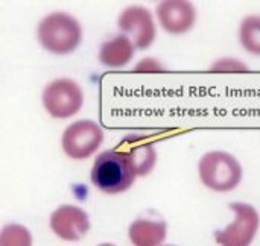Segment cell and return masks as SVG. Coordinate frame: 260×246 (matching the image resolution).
<instances>
[{
	"mask_svg": "<svg viewBox=\"0 0 260 246\" xmlns=\"http://www.w3.org/2000/svg\"><path fill=\"white\" fill-rule=\"evenodd\" d=\"M49 227L58 239L66 242H79L88 234L91 224L88 213L84 208L64 204L52 212Z\"/></svg>",
	"mask_w": 260,
	"mask_h": 246,
	"instance_id": "obj_8",
	"label": "cell"
},
{
	"mask_svg": "<svg viewBox=\"0 0 260 246\" xmlns=\"http://www.w3.org/2000/svg\"><path fill=\"white\" fill-rule=\"evenodd\" d=\"M104 143V129L90 119L76 120L69 125L61 135L64 154L76 161L90 158Z\"/></svg>",
	"mask_w": 260,
	"mask_h": 246,
	"instance_id": "obj_5",
	"label": "cell"
},
{
	"mask_svg": "<svg viewBox=\"0 0 260 246\" xmlns=\"http://www.w3.org/2000/svg\"><path fill=\"white\" fill-rule=\"evenodd\" d=\"M165 70H166L165 65L154 58H145V59L139 61L136 64V67L133 68V72H136V73H149V72L157 73V72H165Z\"/></svg>",
	"mask_w": 260,
	"mask_h": 246,
	"instance_id": "obj_16",
	"label": "cell"
},
{
	"mask_svg": "<svg viewBox=\"0 0 260 246\" xmlns=\"http://www.w3.org/2000/svg\"><path fill=\"white\" fill-rule=\"evenodd\" d=\"M117 27L120 29L122 35H126L136 49L140 50L149 49L157 37L152 12L142 5L126 6L117 18Z\"/></svg>",
	"mask_w": 260,
	"mask_h": 246,
	"instance_id": "obj_7",
	"label": "cell"
},
{
	"mask_svg": "<svg viewBox=\"0 0 260 246\" xmlns=\"http://www.w3.org/2000/svg\"><path fill=\"white\" fill-rule=\"evenodd\" d=\"M198 175L207 189L218 193H227L241 184L244 169L235 155L225 151H210L201 157Z\"/></svg>",
	"mask_w": 260,
	"mask_h": 246,
	"instance_id": "obj_3",
	"label": "cell"
},
{
	"mask_svg": "<svg viewBox=\"0 0 260 246\" xmlns=\"http://www.w3.org/2000/svg\"><path fill=\"white\" fill-rule=\"evenodd\" d=\"M37 40L49 53L69 55L82 43V27L72 14L56 11L41 18L37 26Z\"/></svg>",
	"mask_w": 260,
	"mask_h": 246,
	"instance_id": "obj_2",
	"label": "cell"
},
{
	"mask_svg": "<svg viewBox=\"0 0 260 246\" xmlns=\"http://www.w3.org/2000/svg\"><path fill=\"white\" fill-rule=\"evenodd\" d=\"M239 43L248 53L260 56V15H247L241 21Z\"/></svg>",
	"mask_w": 260,
	"mask_h": 246,
	"instance_id": "obj_13",
	"label": "cell"
},
{
	"mask_svg": "<svg viewBox=\"0 0 260 246\" xmlns=\"http://www.w3.org/2000/svg\"><path fill=\"white\" fill-rule=\"evenodd\" d=\"M90 180L102 193L119 195L128 192L134 186L137 172L126 152L111 149L101 152L94 158Z\"/></svg>",
	"mask_w": 260,
	"mask_h": 246,
	"instance_id": "obj_1",
	"label": "cell"
},
{
	"mask_svg": "<svg viewBox=\"0 0 260 246\" xmlns=\"http://www.w3.org/2000/svg\"><path fill=\"white\" fill-rule=\"evenodd\" d=\"M168 237V224L158 215H145L131 222L128 239L134 246H163Z\"/></svg>",
	"mask_w": 260,
	"mask_h": 246,
	"instance_id": "obj_10",
	"label": "cell"
},
{
	"mask_svg": "<svg viewBox=\"0 0 260 246\" xmlns=\"http://www.w3.org/2000/svg\"><path fill=\"white\" fill-rule=\"evenodd\" d=\"M163 246H177V245H163Z\"/></svg>",
	"mask_w": 260,
	"mask_h": 246,
	"instance_id": "obj_18",
	"label": "cell"
},
{
	"mask_svg": "<svg viewBox=\"0 0 260 246\" xmlns=\"http://www.w3.org/2000/svg\"><path fill=\"white\" fill-rule=\"evenodd\" d=\"M41 102L50 117L70 119L82 108L84 91L73 79L56 78L44 87Z\"/></svg>",
	"mask_w": 260,
	"mask_h": 246,
	"instance_id": "obj_4",
	"label": "cell"
},
{
	"mask_svg": "<svg viewBox=\"0 0 260 246\" xmlns=\"http://www.w3.org/2000/svg\"><path fill=\"white\" fill-rule=\"evenodd\" d=\"M248 65L244 61H239L236 58H221L215 61L210 67V72H221V73H236V72H248Z\"/></svg>",
	"mask_w": 260,
	"mask_h": 246,
	"instance_id": "obj_15",
	"label": "cell"
},
{
	"mask_svg": "<svg viewBox=\"0 0 260 246\" xmlns=\"http://www.w3.org/2000/svg\"><path fill=\"white\" fill-rule=\"evenodd\" d=\"M32 233L20 224H6L0 231V246H32Z\"/></svg>",
	"mask_w": 260,
	"mask_h": 246,
	"instance_id": "obj_14",
	"label": "cell"
},
{
	"mask_svg": "<svg viewBox=\"0 0 260 246\" xmlns=\"http://www.w3.org/2000/svg\"><path fill=\"white\" fill-rule=\"evenodd\" d=\"M98 246H116V245H113V243H101V245H98Z\"/></svg>",
	"mask_w": 260,
	"mask_h": 246,
	"instance_id": "obj_17",
	"label": "cell"
},
{
	"mask_svg": "<svg viewBox=\"0 0 260 246\" xmlns=\"http://www.w3.org/2000/svg\"><path fill=\"white\" fill-rule=\"evenodd\" d=\"M155 14L161 29L172 35L186 33L197 24V8L189 0H163Z\"/></svg>",
	"mask_w": 260,
	"mask_h": 246,
	"instance_id": "obj_9",
	"label": "cell"
},
{
	"mask_svg": "<svg viewBox=\"0 0 260 246\" xmlns=\"http://www.w3.org/2000/svg\"><path fill=\"white\" fill-rule=\"evenodd\" d=\"M136 46L126 35H117L101 44L99 61L108 68H120L131 62Z\"/></svg>",
	"mask_w": 260,
	"mask_h": 246,
	"instance_id": "obj_11",
	"label": "cell"
},
{
	"mask_svg": "<svg viewBox=\"0 0 260 246\" xmlns=\"http://www.w3.org/2000/svg\"><path fill=\"white\" fill-rule=\"evenodd\" d=\"M229 208L235 213V221L215 231V242L219 246H251L260 228L259 212L247 202H233Z\"/></svg>",
	"mask_w": 260,
	"mask_h": 246,
	"instance_id": "obj_6",
	"label": "cell"
},
{
	"mask_svg": "<svg viewBox=\"0 0 260 246\" xmlns=\"http://www.w3.org/2000/svg\"><path fill=\"white\" fill-rule=\"evenodd\" d=\"M137 177H146L149 175L157 163V152L152 146V143L139 138V137H129L126 140V151Z\"/></svg>",
	"mask_w": 260,
	"mask_h": 246,
	"instance_id": "obj_12",
	"label": "cell"
}]
</instances>
